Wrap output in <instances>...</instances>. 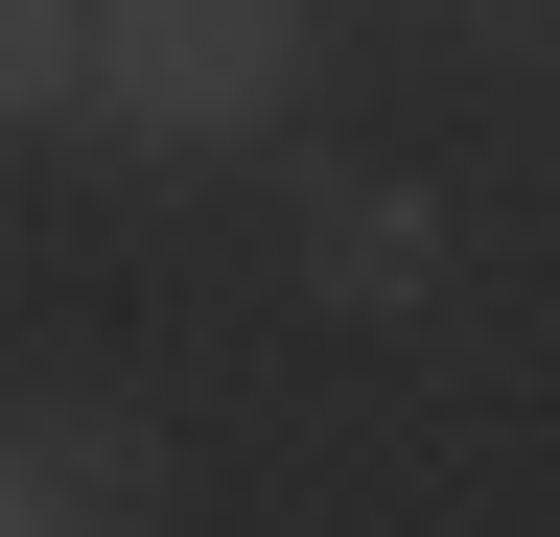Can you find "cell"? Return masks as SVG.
<instances>
[{
    "instance_id": "cell-1",
    "label": "cell",
    "mask_w": 560,
    "mask_h": 537,
    "mask_svg": "<svg viewBox=\"0 0 560 537\" xmlns=\"http://www.w3.org/2000/svg\"><path fill=\"white\" fill-rule=\"evenodd\" d=\"M304 47L327 0H94V141L117 164H257L280 117H304Z\"/></svg>"
},
{
    "instance_id": "cell-2",
    "label": "cell",
    "mask_w": 560,
    "mask_h": 537,
    "mask_svg": "<svg viewBox=\"0 0 560 537\" xmlns=\"http://www.w3.org/2000/svg\"><path fill=\"white\" fill-rule=\"evenodd\" d=\"M0 537H164V421L94 374H24L0 421Z\"/></svg>"
},
{
    "instance_id": "cell-3",
    "label": "cell",
    "mask_w": 560,
    "mask_h": 537,
    "mask_svg": "<svg viewBox=\"0 0 560 537\" xmlns=\"http://www.w3.org/2000/svg\"><path fill=\"white\" fill-rule=\"evenodd\" d=\"M444 187H397V164H304V281L350 304V327H420V304H444Z\"/></svg>"
},
{
    "instance_id": "cell-4",
    "label": "cell",
    "mask_w": 560,
    "mask_h": 537,
    "mask_svg": "<svg viewBox=\"0 0 560 537\" xmlns=\"http://www.w3.org/2000/svg\"><path fill=\"white\" fill-rule=\"evenodd\" d=\"M0 94L24 141H94V0H0Z\"/></svg>"
},
{
    "instance_id": "cell-5",
    "label": "cell",
    "mask_w": 560,
    "mask_h": 537,
    "mask_svg": "<svg viewBox=\"0 0 560 537\" xmlns=\"http://www.w3.org/2000/svg\"><path fill=\"white\" fill-rule=\"evenodd\" d=\"M444 24H467V47H560V0H444Z\"/></svg>"
}]
</instances>
